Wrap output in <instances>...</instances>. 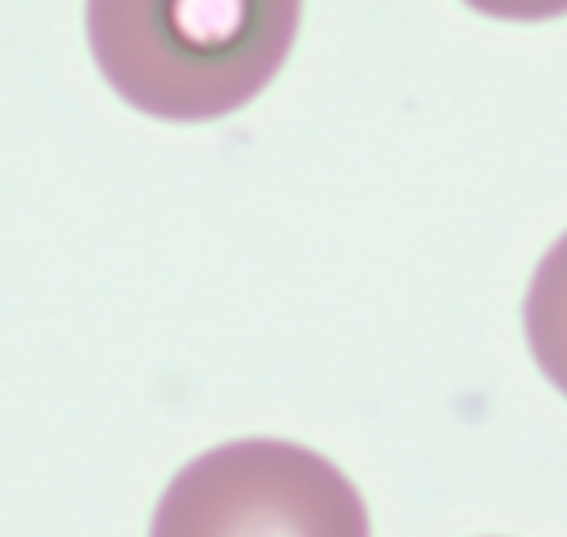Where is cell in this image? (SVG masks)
I'll list each match as a JSON object with an SVG mask.
<instances>
[{
  "label": "cell",
  "mask_w": 567,
  "mask_h": 537,
  "mask_svg": "<svg viewBox=\"0 0 567 537\" xmlns=\"http://www.w3.org/2000/svg\"><path fill=\"white\" fill-rule=\"evenodd\" d=\"M524 331L538 369L567 397V233L546 250L530 277Z\"/></svg>",
  "instance_id": "3957f363"
},
{
  "label": "cell",
  "mask_w": 567,
  "mask_h": 537,
  "mask_svg": "<svg viewBox=\"0 0 567 537\" xmlns=\"http://www.w3.org/2000/svg\"><path fill=\"white\" fill-rule=\"evenodd\" d=\"M152 537H372L358 486L306 445L240 438L188 461Z\"/></svg>",
  "instance_id": "7a4b0ae2"
},
{
  "label": "cell",
  "mask_w": 567,
  "mask_h": 537,
  "mask_svg": "<svg viewBox=\"0 0 567 537\" xmlns=\"http://www.w3.org/2000/svg\"><path fill=\"white\" fill-rule=\"evenodd\" d=\"M299 33L284 0H100L89 44L111 89L166 122H210L262 93Z\"/></svg>",
  "instance_id": "6da1fadb"
}]
</instances>
